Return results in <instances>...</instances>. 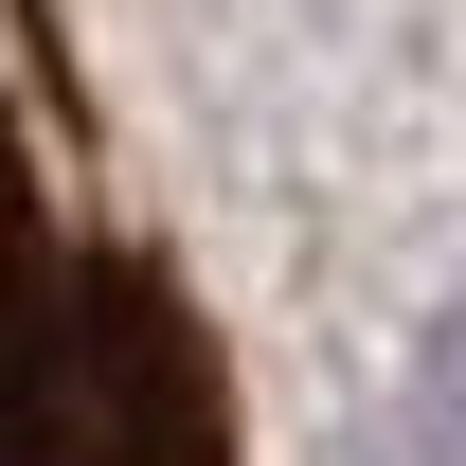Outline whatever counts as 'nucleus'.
Instances as JSON below:
<instances>
[{
    "mask_svg": "<svg viewBox=\"0 0 466 466\" xmlns=\"http://www.w3.org/2000/svg\"><path fill=\"white\" fill-rule=\"evenodd\" d=\"M0 466H233V359L90 198L36 0H0Z\"/></svg>",
    "mask_w": 466,
    "mask_h": 466,
    "instance_id": "obj_1",
    "label": "nucleus"
}]
</instances>
